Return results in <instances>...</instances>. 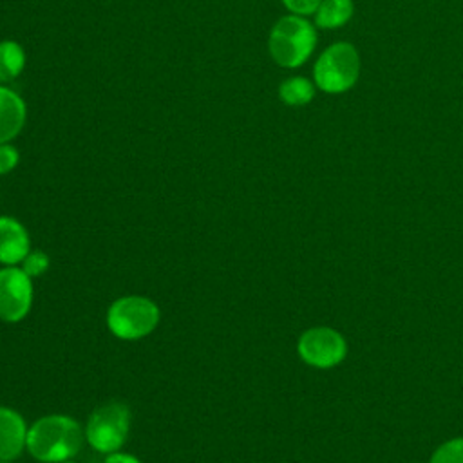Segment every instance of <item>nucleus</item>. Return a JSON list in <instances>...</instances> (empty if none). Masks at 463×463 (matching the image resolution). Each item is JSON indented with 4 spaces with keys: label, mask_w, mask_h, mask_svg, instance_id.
Returning <instances> with one entry per match:
<instances>
[{
    "label": "nucleus",
    "mask_w": 463,
    "mask_h": 463,
    "mask_svg": "<svg viewBox=\"0 0 463 463\" xmlns=\"http://www.w3.org/2000/svg\"><path fill=\"white\" fill-rule=\"evenodd\" d=\"M85 439L81 425L65 414H47L27 429V452L42 463L72 459Z\"/></svg>",
    "instance_id": "obj_1"
},
{
    "label": "nucleus",
    "mask_w": 463,
    "mask_h": 463,
    "mask_svg": "<svg viewBox=\"0 0 463 463\" xmlns=\"http://www.w3.org/2000/svg\"><path fill=\"white\" fill-rule=\"evenodd\" d=\"M317 45V29L298 14L282 16L269 33L268 49L273 61L286 69L300 67Z\"/></svg>",
    "instance_id": "obj_2"
},
{
    "label": "nucleus",
    "mask_w": 463,
    "mask_h": 463,
    "mask_svg": "<svg viewBox=\"0 0 463 463\" xmlns=\"http://www.w3.org/2000/svg\"><path fill=\"white\" fill-rule=\"evenodd\" d=\"M157 304L143 295H125L116 298L107 311L109 331L121 340H139L148 336L159 324Z\"/></svg>",
    "instance_id": "obj_3"
},
{
    "label": "nucleus",
    "mask_w": 463,
    "mask_h": 463,
    "mask_svg": "<svg viewBox=\"0 0 463 463\" xmlns=\"http://www.w3.org/2000/svg\"><path fill=\"white\" fill-rule=\"evenodd\" d=\"M360 76L358 51L347 42L329 45L317 60L313 69L315 85L327 94L349 90Z\"/></svg>",
    "instance_id": "obj_4"
},
{
    "label": "nucleus",
    "mask_w": 463,
    "mask_h": 463,
    "mask_svg": "<svg viewBox=\"0 0 463 463\" xmlns=\"http://www.w3.org/2000/svg\"><path fill=\"white\" fill-rule=\"evenodd\" d=\"M130 409L123 402H109L94 409L85 423V441L101 454L123 447L130 430Z\"/></svg>",
    "instance_id": "obj_5"
},
{
    "label": "nucleus",
    "mask_w": 463,
    "mask_h": 463,
    "mask_svg": "<svg viewBox=\"0 0 463 463\" xmlns=\"http://www.w3.org/2000/svg\"><path fill=\"white\" fill-rule=\"evenodd\" d=\"M297 351L307 365L317 369H329L345 358L347 344L336 329L318 326L309 327L300 335Z\"/></svg>",
    "instance_id": "obj_6"
},
{
    "label": "nucleus",
    "mask_w": 463,
    "mask_h": 463,
    "mask_svg": "<svg viewBox=\"0 0 463 463\" xmlns=\"http://www.w3.org/2000/svg\"><path fill=\"white\" fill-rule=\"evenodd\" d=\"M33 280L18 266L0 268V320L20 322L33 307Z\"/></svg>",
    "instance_id": "obj_7"
},
{
    "label": "nucleus",
    "mask_w": 463,
    "mask_h": 463,
    "mask_svg": "<svg viewBox=\"0 0 463 463\" xmlns=\"http://www.w3.org/2000/svg\"><path fill=\"white\" fill-rule=\"evenodd\" d=\"M27 423L11 407L0 405V461H14L27 445Z\"/></svg>",
    "instance_id": "obj_8"
},
{
    "label": "nucleus",
    "mask_w": 463,
    "mask_h": 463,
    "mask_svg": "<svg viewBox=\"0 0 463 463\" xmlns=\"http://www.w3.org/2000/svg\"><path fill=\"white\" fill-rule=\"evenodd\" d=\"M31 251V239L25 226L9 215H0V264L18 266Z\"/></svg>",
    "instance_id": "obj_9"
},
{
    "label": "nucleus",
    "mask_w": 463,
    "mask_h": 463,
    "mask_svg": "<svg viewBox=\"0 0 463 463\" xmlns=\"http://www.w3.org/2000/svg\"><path fill=\"white\" fill-rule=\"evenodd\" d=\"M27 119V107L22 96L0 85V145L13 141L24 128Z\"/></svg>",
    "instance_id": "obj_10"
},
{
    "label": "nucleus",
    "mask_w": 463,
    "mask_h": 463,
    "mask_svg": "<svg viewBox=\"0 0 463 463\" xmlns=\"http://www.w3.org/2000/svg\"><path fill=\"white\" fill-rule=\"evenodd\" d=\"M353 0H322L315 11V24L320 29H336L353 16Z\"/></svg>",
    "instance_id": "obj_11"
},
{
    "label": "nucleus",
    "mask_w": 463,
    "mask_h": 463,
    "mask_svg": "<svg viewBox=\"0 0 463 463\" xmlns=\"http://www.w3.org/2000/svg\"><path fill=\"white\" fill-rule=\"evenodd\" d=\"M25 67V51L14 40L0 42V81L9 83L20 76Z\"/></svg>",
    "instance_id": "obj_12"
},
{
    "label": "nucleus",
    "mask_w": 463,
    "mask_h": 463,
    "mask_svg": "<svg viewBox=\"0 0 463 463\" xmlns=\"http://www.w3.org/2000/svg\"><path fill=\"white\" fill-rule=\"evenodd\" d=\"M315 96V85L302 76L288 78L279 87V98L289 107L307 105Z\"/></svg>",
    "instance_id": "obj_13"
},
{
    "label": "nucleus",
    "mask_w": 463,
    "mask_h": 463,
    "mask_svg": "<svg viewBox=\"0 0 463 463\" xmlns=\"http://www.w3.org/2000/svg\"><path fill=\"white\" fill-rule=\"evenodd\" d=\"M430 463H463V438H454L439 445Z\"/></svg>",
    "instance_id": "obj_14"
},
{
    "label": "nucleus",
    "mask_w": 463,
    "mask_h": 463,
    "mask_svg": "<svg viewBox=\"0 0 463 463\" xmlns=\"http://www.w3.org/2000/svg\"><path fill=\"white\" fill-rule=\"evenodd\" d=\"M49 264H51V259H49V255L45 253V251H42V250H31L27 255H25V259L22 260V269L31 277V279H34V277H40V275H43L47 269H49Z\"/></svg>",
    "instance_id": "obj_15"
},
{
    "label": "nucleus",
    "mask_w": 463,
    "mask_h": 463,
    "mask_svg": "<svg viewBox=\"0 0 463 463\" xmlns=\"http://www.w3.org/2000/svg\"><path fill=\"white\" fill-rule=\"evenodd\" d=\"M18 161H20L18 150L9 143H2L0 145V175L13 172Z\"/></svg>",
    "instance_id": "obj_16"
},
{
    "label": "nucleus",
    "mask_w": 463,
    "mask_h": 463,
    "mask_svg": "<svg viewBox=\"0 0 463 463\" xmlns=\"http://www.w3.org/2000/svg\"><path fill=\"white\" fill-rule=\"evenodd\" d=\"M322 0H282L286 9L293 14L306 16V14H315Z\"/></svg>",
    "instance_id": "obj_17"
},
{
    "label": "nucleus",
    "mask_w": 463,
    "mask_h": 463,
    "mask_svg": "<svg viewBox=\"0 0 463 463\" xmlns=\"http://www.w3.org/2000/svg\"><path fill=\"white\" fill-rule=\"evenodd\" d=\"M105 463H141V459H137L134 454H128V452H110L107 454L105 458Z\"/></svg>",
    "instance_id": "obj_18"
},
{
    "label": "nucleus",
    "mask_w": 463,
    "mask_h": 463,
    "mask_svg": "<svg viewBox=\"0 0 463 463\" xmlns=\"http://www.w3.org/2000/svg\"><path fill=\"white\" fill-rule=\"evenodd\" d=\"M63 463H76V461H72V459H69V461H63Z\"/></svg>",
    "instance_id": "obj_19"
},
{
    "label": "nucleus",
    "mask_w": 463,
    "mask_h": 463,
    "mask_svg": "<svg viewBox=\"0 0 463 463\" xmlns=\"http://www.w3.org/2000/svg\"><path fill=\"white\" fill-rule=\"evenodd\" d=\"M0 463H11V461H0Z\"/></svg>",
    "instance_id": "obj_20"
}]
</instances>
